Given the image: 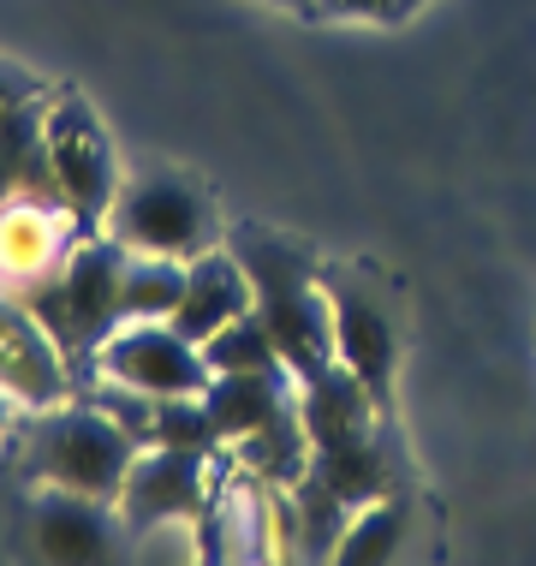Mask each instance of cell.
Returning a JSON list of instances; mask_svg holds the SVG:
<instances>
[{
  "instance_id": "cell-1",
  "label": "cell",
  "mask_w": 536,
  "mask_h": 566,
  "mask_svg": "<svg viewBox=\"0 0 536 566\" xmlns=\"http://www.w3.org/2000/svg\"><path fill=\"white\" fill-rule=\"evenodd\" d=\"M233 256L244 263V274H251L256 316L269 323L293 381H316L322 370H334V364H340V352H334V304L316 286L311 244L269 233V227H256V221H239L233 227Z\"/></svg>"
},
{
  "instance_id": "cell-2",
  "label": "cell",
  "mask_w": 536,
  "mask_h": 566,
  "mask_svg": "<svg viewBox=\"0 0 536 566\" xmlns=\"http://www.w3.org/2000/svg\"><path fill=\"white\" fill-rule=\"evenodd\" d=\"M119 274H126V244L114 233L78 239L66 256L30 281L24 304L36 311V323L54 334V346L66 352L72 381L84 370H96V352L102 340L126 323V298H119Z\"/></svg>"
},
{
  "instance_id": "cell-3",
  "label": "cell",
  "mask_w": 536,
  "mask_h": 566,
  "mask_svg": "<svg viewBox=\"0 0 536 566\" xmlns=\"http://www.w3.org/2000/svg\"><path fill=\"white\" fill-rule=\"evenodd\" d=\"M137 448L144 441L96 400L42 406L36 430H30V471L49 489H72V495H90V501H119Z\"/></svg>"
},
{
  "instance_id": "cell-4",
  "label": "cell",
  "mask_w": 536,
  "mask_h": 566,
  "mask_svg": "<svg viewBox=\"0 0 536 566\" xmlns=\"http://www.w3.org/2000/svg\"><path fill=\"white\" fill-rule=\"evenodd\" d=\"M49 161H54L60 203H66L78 239L107 233V216H114V197H119V167H114V149H107L96 108L78 90L49 102Z\"/></svg>"
},
{
  "instance_id": "cell-5",
  "label": "cell",
  "mask_w": 536,
  "mask_h": 566,
  "mask_svg": "<svg viewBox=\"0 0 536 566\" xmlns=\"http://www.w3.org/2000/svg\"><path fill=\"white\" fill-rule=\"evenodd\" d=\"M126 251H156V256H203L214 251V209L209 197L179 174H144L132 186H119L114 216H107Z\"/></svg>"
},
{
  "instance_id": "cell-6",
  "label": "cell",
  "mask_w": 536,
  "mask_h": 566,
  "mask_svg": "<svg viewBox=\"0 0 536 566\" xmlns=\"http://www.w3.org/2000/svg\"><path fill=\"white\" fill-rule=\"evenodd\" d=\"M96 370L119 388H137L149 400H179V394L209 388V358L191 334L174 328V316H149V323H119L96 352Z\"/></svg>"
},
{
  "instance_id": "cell-7",
  "label": "cell",
  "mask_w": 536,
  "mask_h": 566,
  "mask_svg": "<svg viewBox=\"0 0 536 566\" xmlns=\"http://www.w3.org/2000/svg\"><path fill=\"white\" fill-rule=\"evenodd\" d=\"M203 471H209V453L149 441V453L132 459L126 489H119V513H126V525L149 531V525H174V518H203V507H209Z\"/></svg>"
},
{
  "instance_id": "cell-8",
  "label": "cell",
  "mask_w": 536,
  "mask_h": 566,
  "mask_svg": "<svg viewBox=\"0 0 536 566\" xmlns=\"http://www.w3.org/2000/svg\"><path fill=\"white\" fill-rule=\"evenodd\" d=\"M0 388L24 406H60V394L72 388L66 352L24 298H0Z\"/></svg>"
},
{
  "instance_id": "cell-9",
  "label": "cell",
  "mask_w": 536,
  "mask_h": 566,
  "mask_svg": "<svg viewBox=\"0 0 536 566\" xmlns=\"http://www.w3.org/2000/svg\"><path fill=\"white\" fill-rule=\"evenodd\" d=\"M328 304H334V352L364 388L376 394V406L388 411L393 406V323L381 316V304L351 281H328Z\"/></svg>"
},
{
  "instance_id": "cell-10",
  "label": "cell",
  "mask_w": 536,
  "mask_h": 566,
  "mask_svg": "<svg viewBox=\"0 0 536 566\" xmlns=\"http://www.w3.org/2000/svg\"><path fill=\"white\" fill-rule=\"evenodd\" d=\"M244 311H256V293H251L244 263L233 256V244H227V251L191 256V263H186V298H179V311H174V328L191 334V340L203 346L209 334H221L227 323H239Z\"/></svg>"
},
{
  "instance_id": "cell-11",
  "label": "cell",
  "mask_w": 536,
  "mask_h": 566,
  "mask_svg": "<svg viewBox=\"0 0 536 566\" xmlns=\"http://www.w3.org/2000/svg\"><path fill=\"white\" fill-rule=\"evenodd\" d=\"M7 203H60L49 161V102L42 96L0 126V209Z\"/></svg>"
},
{
  "instance_id": "cell-12",
  "label": "cell",
  "mask_w": 536,
  "mask_h": 566,
  "mask_svg": "<svg viewBox=\"0 0 536 566\" xmlns=\"http://www.w3.org/2000/svg\"><path fill=\"white\" fill-rule=\"evenodd\" d=\"M311 471H316V478L328 483L340 501H351V507H370V501H381V495H406L400 459L388 453L381 423H376V430H358V436L334 441V448H316V453H311Z\"/></svg>"
},
{
  "instance_id": "cell-13",
  "label": "cell",
  "mask_w": 536,
  "mask_h": 566,
  "mask_svg": "<svg viewBox=\"0 0 536 566\" xmlns=\"http://www.w3.org/2000/svg\"><path fill=\"white\" fill-rule=\"evenodd\" d=\"M298 418H304V436H311V453H316V448H334V441H346L358 430L388 423V411L376 406V394L346 364H334L316 381H298Z\"/></svg>"
},
{
  "instance_id": "cell-14",
  "label": "cell",
  "mask_w": 536,
  "mask_h": 566,
  "mask_svg": "<svg viewBox=\"0 0 536 566\" xmlns=\"http://www.w3.org/2000/svg\"><path fill=\"white\" fill-rule=\"evenodd\" d=\"M286 376H293L286 364H281V370H214L209 388H203V406H209L221 441L251 436L256 423H269L286 400H298V394L286 388Z\"/></svg>"
},
{
  "instance_id": "cell-15",
  "label": "cell",
  "mask_w": 536,
  "mask_h": 566,
  "mask_svg": "<svg viewBox=\"0 0 536 566\" xmlns=\"http://www.w3.org/2000/svg\"><path fill=\"white\" fill-rule=\"evenodd\" d=\"M107 501L72 495V489H49L36 501V543L49 560H102L107 555Z\"/></svg>"
},
{
  "instance_id": "cell-16",
  "label": "cell",
  "mask_w": 536,
  "mask_h": 566,
  "mask_svg": "<svg viewBox=\"0 0 536 566\" xmlns=\"http://www.w3.org/2000/svg\"><path fill=\"white\" fill-rule=\"evenodd\" d=\"M239 465L269 489H293L311 471V436H304L298 400H286L269 423H256L251 436H239Z\"/></svg>"
},
{
  "instance_id": "cell-17",
  "label": "cell",
  "mask_w": 536,
  "mask_h": 566,
  "mask_svg": "<svg viewBox=\"0 0 536 566\" xmlns=\"http://www.w3.org/2000/svg\"><path fill=\"white\" fill-rule=\"evenodd\" d=\"M286 507H293V543L304 560H334L340 555V537L351 525V501H340L328 483L316 478V471H304V478L286 489Z\"/></svg>"
},
{
  "instance_id": "cell-18",
  "label": "cell",
  "mask_w": 536,
  "mask_h": 566,
  "mask_svg": "<svg viewBox=\"0 0 536 566\" xmlns=\"http://www.w3.org/2000/svg\"><path fill=\"white\" fill-rule=\"evenodd\" d=\"M119 298H126V323L149 316H174L186 298V256H156V251H126L119 274Z\"/></svg>"
},
{
  "instance_id": "cell-19",
  "label": "cell",
  "mask_w": 536,
  "mask_h": 566,
  "mask_svg": "<svg viewBox=\"0 0 536 566\" xmlns=\"http://www.w3.org/2000/svg\"><path fill=\"white\" fill-rule=\"evenodd\" d=\"M400 537H406V495H381V501H370V507L351 513V525L340 537V555H334V560L376 566V560L393 555V543H400Z\"/></svg>"
},
{
  "instance_id": "cell-20",
  "label": "cell",
  "mask_w": 536,
  "mask_h": 566,
  "mask_svg": "<svg viewBox=\"0 0 536 566\" xmlns=\"http://www.w3.org/2000/svg\"><path fill=\"white\" fill-rule=\"evenodd\" d=\"M203 358L209 370H281V346H274L269 323L256 311H244L239 323H227L221 334H209L203 340Z\"/></svg>"
},
{
  "instance_id": "cell-21",
  "label": "cell",
  "mask_w": 536,
  "mask_h": 566,
  "mask_svg": "<svg viewBox=\"0 0 536 566\" xmlns=\"http://www.w3.org/2000/svg\"><path fill=\"white\" fill-rule=\"evenodd\" d=\"M149 441H161V448H197V453H214V430L203 394H179V400H156V418H149Z\"/></svg>"
},
{
  "instance_id": "cell-22",
  "label": "cell",
  "mask_w": 536,
  "mask_h": 566,
  "mask_svg": "<svg viewBox=\"0 0 536 566\" xmlns=\"http://www.w3.org/2000/svg\"><path fill=\"white\" fill-rule=\"evenodd\" d=\"M36 96H42V84L30 78V72H19V66H7V60H0V126H7L19 108H30Z\"/></svg>"
},
{
  "instance_id": "cell-23",
  "label": "cell",
  "mask_w": 536,
  "mask_h": 566,
  "mask_svg": "<svg viewBox=\"0 0 536 566\" xmlns=\"http://www.w3.org/2000/svg\"><path fill=\"white\" fill-rule=\"evenodd\" d=\"M328 7H340V12H358V19H376V24H400L418 0H328Z\"/></svg>"
},
{
  "instance_id": "cell-24",
  "label": "cell",
  "mask_w": 536,
  "mask_h": 566,
  "mask_svg": "<svg viewBox=\"0 0 536 566\" xmlns=\"http://www.w3.org/2000/svg\"><path fill=\"white\" fill-rule=\"evenodd\" d=\"M7 400H12V394H7V388H0V418H7Z\"/></svg>"
}]
</instances>
